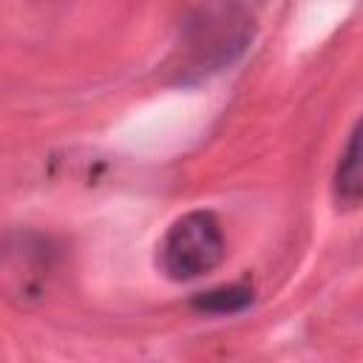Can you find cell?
<instances>
[{
	"label": "cell",
	"mask_w": 363,
	"mask_h": 363,
	"mask_svg": "<svg viewBox=\"0 0 363 363\" xmlns=\"http://www.w3.org/2000/svg\"><path fill=\"white\" fill-rule=\"evenodd\" d=\"M247 306H252V289L241 284L216 286L193 298V309L207 312V315H235V312H244Z\"/></svg>",
	"instance_id": "cell-4"
},
{
	"label": "cell",
	"mask_w": 363,
	"mask_h": 363,
	"mask_svg": "<svg viewBox=\"0 0 363 363\" xmlns=\"http://www.w3.org/2000/svg\"><path fill=\"white\" fill-rule=\"evenodd\" d=\"M252 23L250 17L224 0L201 6L184 26L182 34V74L207 77L230 65L250 43Z\"/></svg>",
	"instance_id": "cell-1"
},
{
	"label": "cell",
	"mask_w": 363,
	"mask_h": 363,
	"mask_svg": "<svg viewBox=\"0 0 363 363\" xmlns=\"http://www.w3.org/2000/svg\"><path fill=\"white\" fill-rule=\"evenodd\" d=\"M335 201L343 210H354L363 207V119L354 125L337 170H335Z\"/></svg>",
	"instance_id": "cell-3"
},
{
	"label": "cell",
	"mask_w": 363,
	"mask_h": 363,
	"mask_svg": "<svg viewBox=\"0 0 363 363\" xmlns=\"http://www.w3.org/2000/svg\"><path fill=\"white\" fill-rule=\"evenodd\" d=\"M227 244L221 224L207 210L184 213L170 224L159 244V264L173 281H193L224 261Z\"/></svg>",
	"instance_id": "cell-2"
}]
</instances>
